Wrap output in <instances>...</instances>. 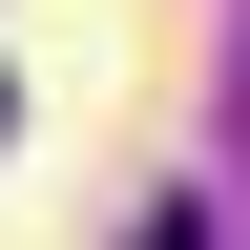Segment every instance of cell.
<instances>
[{"instance_id": "1", "label": "cell", "mask_w": 250, "mask_h": 250, "mask_svg": "<svg viewBox=\"0 0 250 250\" xmlns=\"http://www.w3.org/2000/svg\"><path fill=\"white\" fill-rule=\"evenodd\" d=\"M0 125H21V104H0Z\"/></svg>"}]
</instances>
